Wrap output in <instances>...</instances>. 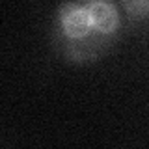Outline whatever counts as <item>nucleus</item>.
<instances>
[{"mask_svg": "<svg viewBox=\"0 0 149 149\" xmlns=\"http://www.w3.org/2000/svg\"><path fill=\"white\" fill-rule=\"evenodd\" d=\"M52 30L54 45L65 60L93 62L118 39L119 8L112 0H63L56 9Z\"/></svg>", "mask_w": 149, "mask_h": 149, "instance_id": "nucleus-1", "label": "nucleus"}, {"mask_svg": "<svg viewBox=\"0 0 149 149\" xmlns=\"http://www.w3.org/2000/svg\"><path fill=\"white\" fill-rule=\"evenodd\" d=\"M125 17L134 24L149 22V0H119Z\"/></svg>", "mask_w": 149, "mask_h": 149, "instance_id": "nucleus-2", "label": "nucleus"}]
</instances>
